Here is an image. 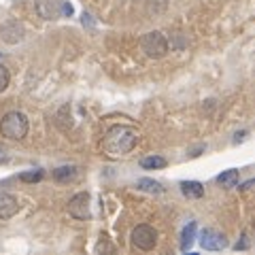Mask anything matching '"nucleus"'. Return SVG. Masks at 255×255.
<instances>
[{
	"label": "nucleus",
	"mask_w": 255,
	"mask_h": 255,
	"mask_svg": "<svg viewBox=\"0 0 255 255\" xmlns=\"http://www.w3.org/2000/svg\"><path fill=\"white\" fill-rule=\"evenodd\" d=\"M138 132L132 126H113L102 140V153L107 157H122L136 147Z\"/></svg>",
	"instance_id": "nucleus-1"
},
{
	"label": "nucleus",
	"mask_w": 255,
	"mask_h": 255,
	"mask_svg": "<svg viewBox=\"0 0 255 255\" xmlns=\"http://www.w3.org/2000/svg\"><path fill=\"white\" fill-rule=\"evenodd\" d=\"M0 134L11 140H21L28 134V119L19 111H11L0 122Z\"/></svg>",
	"instance_id": "nucleus-2"
},
{
	"label": "nucleus",
	"mask_w": 255,
	"mask_h": 255,
	"mask_svg": "<svg viewBox=\"0 0 255 255\" xmlns=\"http://www.w3.org/2000/svg\"><path fill=\"white\" fill-rule=\"evenodd\" d=\"M140 47L149 58H164L166 51H168V41L162 32H149L140 38Z\"/></svg>",
	"instance_id": "nucleus-3"
},
{
	"label": "nucleus",
	"mask_w": 255,
	"mask_h": 255,
	"mask_svg": "<svg viewBox=\"0 0 255 255\" xmlns=\"http://www.w3.org/2000/svg\"><path fill=\"white\" fill-rule=\"evenodd\" d=\"M132 245L138 247L142 251H151L157 245V232L151 226H136L132 232Z\"/></svg>",
	"instance_id": "nucleus-4"
},
{
	"label": "nucleus",
	"mask_w": 255,
	"mask_h": 255,
	"mask_svg": "<svg viewBox=\"0 0 255 255\" xmlns=\"http://www.w3.org/2000/svg\"><path fill=\"white\" fill-rule=\"evenodd\" d=\"M200 247L204 251H221V249H226L228 247V241H226V236H223L221 232H217V230L206 228V230H202V234H200Z\"/></svg>",
	"instance_id": "nucleus-5"
},
{
	"label": "nucleus",
	"mask_w": 255,
	"mask_h": 255,
	"mask_svg": "<svg viewBox=\"0 0 255 255\" xmlns=\"http://www.w3.org/2000/svg\"><path fill=\"white\" fill-rule=\"evenodd\" d=\"M68 213L73 215L75 219H90V194H75L68 200Z\"/></svg>",
	"instance_id": "nucleus-6"
},
{
	"label": "nucleus",
	"mask_w": 255,
	"mask_h": 255,
	"mask_svg": "<svg viewBox=\"0 0 255 255\" xmlns=\"http://www.w3.org/2000/svg\"><path fill=\"white\" fill-rule=\"evenodd\" d=\"M34 9L43 19H55L62 15V0H36Z\"/></svg>",
	"instance_id": "nucleus-7"
},
{
	"label": "nucleus",
	"mask_w": 255,
	"mask_h": 255,
	"mask_svg": "<svg viewBox=\"0 0 255 255\" xmlns=\"http://www.w3.org/2000/svg\"><path fill=\"white\" fill-rule=\"evenodd\" d=\"M19 211V202L17 198L11 194H0V219H11L13 215H17Z\"/></svg>",
	"instance_id": "nucleus-8"
},
{
	"label": "nucleus",
	"mask_w": 255,
	"mask_h": 255,
	"mask_svg": "<svg viewBox=\"0 0 255 255\" xmlns=\"http://www.w3.org/2000/svg\"><path fill=\"white\" fill-rule=\"evenodd\" d=\"M181 191L187 198H202L204 196V185L198 181H183L181 183Z\"/></svg>",
	"instance_id": "nucleus-9"
},
{
	"label": "nucleus",
	"mask_w": 255,
	"mask_h": 255,
	"mask_svg": "<svg viewBox=\"0 0 255 255\" xmlns=\"http://www.w3.org/2000/svg\"><path fill=\"white\" fill-rule=\"evenodd\" d=\"M194 238H196V221H189L181 232V251H189Z\"/></svg>",
	"instance_id": "nucleus-10"
},
{
	"label": "nucleus",
	"mask_w": 255,
	"mask_h": 255,
	"mask_svg": "<svg viewBox=\"0 0 255 255\" xmlns=\"http://www.w3.org/2000/svg\"><path fill=\"white\" fill-rule=\"evenodd\" d=\"M238 181H241V172H238V170H226V172H221L219 174V177H217V183H219V185L221 187H236L238 185Z\"/></svg>",
	"instance_id": "nucleus-11"
},
{
	"label": "nucleus",
	"mask_w": 255,
	"mask_h": 255,
	"mask_svg": "<svg viewBox=\"0 0 255 255\" xmlns=\"http://www.w3.org/2000/svg\"><path fill=\"white\" fill-rule=\"evenodd\" d=\"M77 177V168L75 166H62V168H55L53 170V179L60 181V183H68Z\"/></svg>",
	"instance_id": "nucleus-12"
},
{
	"label": "nucleus",
	"mask_w": 255,
	"mask_h": 255,
	"mask_svg": "<svg viewBox=\"0 0 255 255\" xmlns=\"http://www.w3.org/2000/svg\"><path fill=\"white\" fill-rule=\"evenodd\" d=\"M140 166H142L145 170L164 168V166H166V157H162V155H149V157H142V159H140Z\"/></svg>",
	"instance_id": "nucleus-13"
},
{
	"label": "nucleus",
	"mask_w": 255,
	"mask_h": 255,
	"mask_svg": "<svg viewBox=\"0 0 255 255\" xmlns=\"http://www.w3.org/2000/svg\"><path fill=\"white\" fill-rule=\"evenodd\" d=\"M136 185H138L140 189H145V191H151V194H159V191L164 189L157 181H151V179H138Z\"/></svg>",
	"instance_id": "nucleus-14"
},
{
	"label": "nucleus",
	"mask_w": 255,
	"mask_h": 255,
	"mask_svg": "<svg viewBox=\"0 0 255 255\" xmlns=\"http://www.w3.org/2000/svg\"><path fill=\"white\" fill-rule=\"evenodd\" d=\"M19 179L23 183H36V181H41L43 179V170H30V172H21L19 174Z\"/></svg>",
	"instance_id": "nucleus-15"
},
{
	"label": "nucleus",
	"mask_w": 255,
	"mask_h": 255,
	"mask_svg": "<svg viewBox=\"0 0 255 255\" xmlns=\"http://www.w3.org/2000/svg\"><path fill=\"white\" fill-rule=\"evenodd\" d=\"M9 81H11V75L9 70H6L2 64H0V92H4L6 87H9Z\"/></svg>",
	"instance_id": "nucleus-16"
},
{
	"label": "nucleus",
	"mask_w": 255,
	"mask_h": 255,
	"mask_svg": "<svg viewBox=\"0 0 255 255\" xmlns=\"http://www.w3.org/2000/svg\"><path fill=\"white\" fill-rule=\"evenodd\" d=\"M241 238H243V241H241V243H236V245H234V249H236V251H245V249H249V238H247V234H243Z\"/></svg>",
	"instance_id": "nucleus-17"
},
{
	"label": "nucleus",
	"mask_w": 255,
	"mask_h": 255,
	"mask_svg": "<svg viewBox=\"0 0 255 255\" xmlns=\"http://www.w3.org/2000/svg\"><path fill=\"white\" fill-rule=\"evenodd\" d=\"M62 15H73V4L62 0Z\"/></svg>",
	"instance_id": "nucleus-18"
},
{
	"label": "nucleus",
	"mask_w": 255,
	"mask_h": 255,
	"mask_svg": "<svg viewBox=\"0 0 255 255\" xmlns=\"http://www.w3.org/2000/svg\"><path fill=\"white\" fill-rule=\"evenodd\" d=\"M9 162V155H6V149L0 147V164H6Z\"/></svg>",
	"instance_id": "nucleus-19"
}]
</instances>
